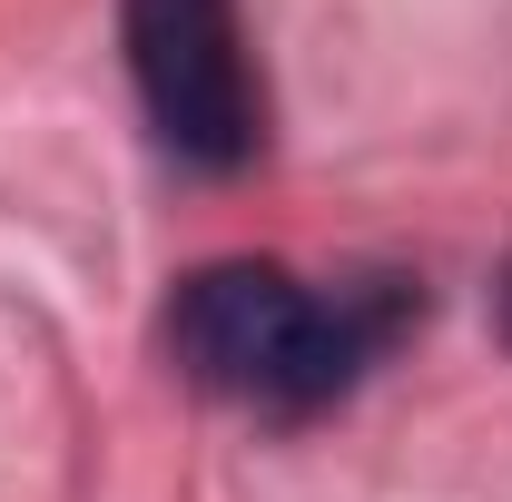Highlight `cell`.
Wrapping results in <instances>:
<instances>
[{"mask_svg":"<svg viewBox=\"0 0 512 502\" xmlns=\"http://www.w3.org/2000/svg\"><path fill=\"white\" fill-rule=\"evenodd\" d=\"M414 325H424V286L404 266H345L306 286L276 256H217L168 286L158 345L197 394L296 424V414L345 404Z\"/></svg>","mask_w":512,"mask_h":502,"instance_id":"cell-1","label":"cell"},{"mask_svg":"<svg viewBox=\"0 0 512 502\" xmlns=\"http://www.w3.org/2000/svg\"><path fill=\"white\" fill-rule=\"evenodd\" d=\"M128 10V79L158 148L197 178H237L266 148V89H256L237 0H119Z\"/></svg>","mask_w":512,"mask_h":502,"instance_id":"cell-2","label":"cell"},{"mask_svg":"<svg viewBox=\"0 0 512 502\" xmlns=\"http://www.w3.org/2000/svg\"><path fill=\"white\" fill-rule=\"evenodd\" d=\"M493 306H503V335H512V266H503V286H493Z\"/></svg>","mask_w":512,"mask_h":502,"instance_id":"cell-3","label":"cell"}]
</instances>
